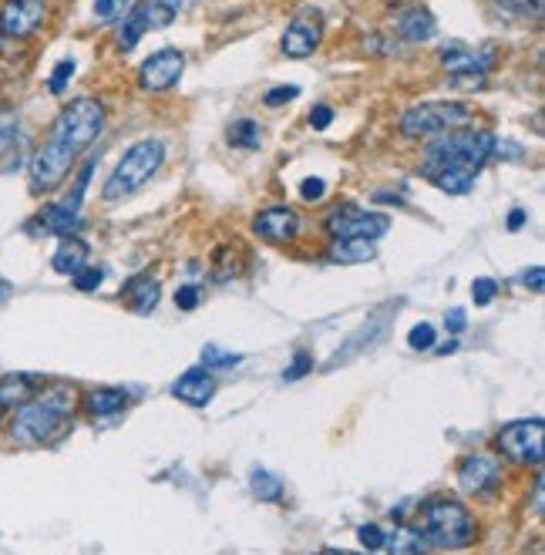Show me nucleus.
<instances>
[{
	"label": "nucleus",
	"mask_w": 545,
	"mask_h": 555,
	"mask_svg": "<svg viewBox=\"0 0 545 555\" xmlns=\"http://www.w3.org/2000/svg\"><path fill=\"white\" fill-rule=\"evenodd\" d=\"M71 280H75V290H81V293H95L98 286H101V280H105V270H98V266H85V270L75 273Z\"/></svg>",
	"instance_id": "obj_33"
},
{
	"label": "nucleus",
	"mask_w": 545,
	"mask_h": 555,
	"mask_svg": "<svg viewBox=\"0 0 545 555\" xmlns=\"http://www.w3.org/2000/svg\"><path fill=\"white\" fill-rule=\"evenodd\" d=\"M441 64L451 74V81L461 88H482L485 85V74L498 64V51L488 44V48H468V44H448L441 51Z\"/></svg>",
	"instance_id": "obj_8"
},
{
	"label": "nucleus",
	"mask_w": 545,
	"mask_h": 555,
	"mask_svg": "<svg viewBox=\"0 0 545 555\" xmlns=\"http://www.w3.org/2000/svg\"><path fill=\"white\" fill-rule=\"evenodd\" d=\"M313 555H360V552H340V549H323V552H313Z\"/></svg>",
	"instance_id": "obj_46"
},
{
	"label": "nucleus",
	"mask_w": 545,
	"mask_h": 555,
	"mask_svg": "<svg viewBox=\"0 0 545 555\" xmlns=\"http://www.w3.org/2000/svg\"><path fill=\"white\" fill-rule=\"evenodd\" d=\"M414 529L424 535V542H428L431 549H441V552L468 549V545L478 539L475 515L468 512L465 502L448 498V495L424 498L418 508V522H414Z\"/></svg>",
	"instance_id": "obj_3"
},
{
	"label": "nucleus",
	"mask_w": 545,
	"mask_h": 555,
	"mask_svg": "<svg viewBox=\"0 0 545 555\" xmlns=\"http://www.w3.org/2000/svg\"><path fill=\"white\" fill-rule=\"evenodd\" d=\"M434 31H438V21H434V14L428 7H408V11H401V17H397V34L408 44L431 41Z\"/></svg>",
	"instance_id": "obj_18"
},
{
	"label": "nucleus",
	"mask_w": 545,
	"mask_h": 555,
	"mask_svg": "<svg viewBox=\"0 0 545 555\" xmlns=\"http://www.w3.org/2000/svg\"><path fill=\"white\" fill-rule=\"evenodd\" d=\"M542 431L545 424L542 418H529V421H512L498 431L495 448L519 468H542Z\"/></svg>",
	"instance_id": "obj_7"
},
{
	"label": "nucleus",
	"mask_w": 545,
	"mask_h": 555,
	"mask_svg": "<svg viewBox=\"0 0 545 555\" xmlns=\"http://www.w3.org/2000/svg\"><path fill=\"white\" fill-rule=\"evenodd\" d=\"M159 296H162V286H159V280H155L152 273L132 276V280L122 286V300L135 313H152L155 307H159Z\"/></svg>",
	"instance_id": "obj_17"
},
{
	"label": "nucleus",
	"mask_w": 545,
	"mask_h": 555,
	"mask_svg": "<svg viewBox=\"0 0 545 555\" xmlns=\"http://www.w3.org/2000/svg\"><path fill=\"white\" fill-rule=\"evenodd\" d=\"M525 219H529V216H525V209H512V212H508V233H519V229L525 226Z\"/></svg>",
	"instance_id": "obj_43"
},
{
	"label": "nucleus",
	"mask_w": 545,
	"mask_h": 555,
	"mask_svg": "<svg viewBox=\"0 0 545 555\" xmlns=\"http://www.w3.org/2000/svg\"><path fill=\"white\" fill-rule=\"evenodd\" d=\"M128 404V394L118 391V387H95V391L85 394V414L88 418H112V414H122Z\"/></svg>",
	"instance_id": "obj_20"
},
{
	"label": "nucleus",
	"mask_w": 545,
	"mask_h": 555,
	"mask_svg": "<svg viewBox=\"0 0 545 555\" xmlns=\"http://www.w3.org/2000/svg\"><path fill=\"white\" fill-rule=\"evenodd\" d=\"M330 122H334V108L330 105H313L310 108V128L323 132V128H330Z\"/></svg>",
	"instance_id": "obj_40"
},
{
	"label": "nucleus",
	"mask_w": 545,
	"mask_h": 555,
	"mask_svg": "<svg viewBox=\"0 0 545 555\" xmlns=\"http://www.w3.org/2000/svg\"><path fill=\"white\" fill-rule=\"evenodd\" d=\"M182 71H186V54L179 48H162L138 68V88L145 95H162V91H172L179 85Z\"/></svg>",
	"instance_id": "obj_10"
},
{
	"label": "nucleus",
	"mask_w": 545,
	"mask_h": 555,
	"mask_svg": "<svg viewBox=\"0 0 545 555\" xmlns=\"http://www.w3.org/2000/svg\"><path fill=\"white\" fill-rule=\"evenodd\" d=\"M323 196H327V182L317 179V175H310V179H303V182H300V199H307V202H320Z\"/></svg>",
	"instance_id": "obj_36"
},
{
	"label": "nucleus",
	"mask_w": 545,
	"mask_h": 555,
	"mask_svg": "<svg viewBox=\"0 0 545 555\" xmlns=\"http://www.w3.org/2000/svg\"><path fill=\"white\" fill-rule=\"evenodd\" d=\"M71 78H75V61H58V68H54L48 78V91L51 95H61Z\"/></svg>",
	"instance_id": "obj_32"
},
{
	"label": "nucleus",
	"mask_w": 545,
	"mask_h": 555,
	"mask_svg": "<svg viewBox=\"0 0 545 555\" xmlns=\"http://www.w3.org/2000/svg\"><path fill=\"white\" fill-rule=\"evenodd\" d=\"M297 95H300V88H297V85H280V88H273L263 101H266V105H270V108H280V105H286V101H293Z\"/></svg>",
	"instance_id": "obj_39"
},
{
	"label": "nucleus",
	"mask_w": 545,
	"mask_h": 555,
	"mask_svg": "<svg viewBox=\"0 0 545 555\" xmlns=\"http://www.w3.org/2000/svg\"><path fill=\"white\" fill-rule=\"evenodd\" d=\"M495 152V135L482 132V128H455V132L434 135L428 145H424V165L421 169H441V165H451V169H465L471 175H478L488 165Z\"/></svg>",
	"instance_id": "obj_4"
},
{
	"label": "nucleus",
	"mask_w": 545,
	"mask_h": 555,
	"mask_svg": "<svg viewBox=\"0 0 545 555\" xmlns=\"http://www.w3.org/2000/svg\"><path fill=\"white\" fill-rule=\"evenodd\" d=\"M495 11L502 17H512V21H535L542 11V0H492Z\"/></svg>",
	"instance_id": "obj_27"
},
{
	"label": "nucleus",
	"mask_w": 545,
	"mask_h": 555,
	"mask_svg": "<svg viewBox=\"0 0 545 555\" xmlns=\"http://www.w3.org/2000/svg\"><path fill=\"white\" fill-rule=\"evenodd\" d=\"M542 280H545V270H542V266H532V270L522 273V283L532 286V290H542Z\"/></svg>",
	"instance_id": "obj_42"
},
{
	"label": "nucleus",
	"mask_w": 545,
	"mask_h": 555,
	"mask_svg": "<svg viewBox=\"0 0 545 555\" xmlns=\"http://www.w3.org/2000/svg\"><path fill=\"white\" fill-rule=\"evenodd\" d=\"M88 256H91V249H88L85 239L61 236V243H58V249H54V256H51V270L61 273V276H75V273H81L88 266Z\"/></svg>",
	"instance_id": "obj_16"
},
{
	"label": "nucleus",
	"mask_w": 545,
	"mask_h": 555,
	"mask_svg": "<svg viewBox=\"0 0 545 555\" xmlns=\"http://www.w3.org/2000/svg\"><path fill=\"white\" fill-rule=\"evenodd\" d=\"M149 31V21H145L142 7L132 4V11L122 17V31H118V48L125 54H132L138 48V41H142V34Z\"/></svg>",
	"instance_id": "obj_24"
},
{
	"label": "nucleus",
	"mask_w": 545,
	"mask_h": 555,
	"mask_svg": "<svg viewBox=\"0 0 545 555\" xmlns=\"http://www.w3.org/2000/svg\"><path fill=\"white\" fill-rule=\"evenodd\" d=\"M175 307L179 310H196L199 307V286H179L175 290Z\"/></svg>",
	"instance_id": "obj_38"
},
{
	"label": "nucleus",
	"mask_w": 545,
	"mask_h": 555,
	"mask_svg": "<svg viewBox=\"0 0 545 555\" xmlns=\"http://www.w3.org/2000/svg\"><path fill=\"white\" fill-rule=\"evenodd\" d=\"M532 512L542 518V471L535 475V492H532Z\"/></svg>",
	"instance_id": "obj_44"
},
{
	"label": "nucleus",
	"mask_w": 545,
	"mask_h": 555,
	"mask_svg": "<svg viewBox=\"0 0 545 555\" xmlns=\"http://www.w3.org/2000/svg\"><path fill=\"white\" fill-rule=\"evenodd\" d=\"M229 138H233L236 145H243V148H260L263 145V132H260V125H256L253 118L236 122L233 128H229Z\"/></svg>",
	"instance_id": "obj_28"
},
{
	"label": "nucleus",
	"mask_w": 545,
	"mask_h": 555,
	"mask_svg": "<svg viewBox=\"0 0 545 555\" xmlns=\"http://www.w3.org/2000/svg\"><path fill=\"white\" fill-rule=\"evenodd\" d=\"M172 397L192 407H206L216 397V377L209 374V367H192L172 384Z\"/></svg>",
	"instance_id": "obj_15"
},
{
	"label": "nucleus",
	"mask_w": 545,
	"mask_h": 555,
	"mask_svg": "<svg viewBox=\"0 0 545 555\" xmlns=\"http://www.w3.org/2000/svg\"><path fill=\"white\" fill-rule=\"evenodd\" d=\"M468 327V313L461 310V307H451L448 313H445V330L448 333H461Z\"/></svg>",
	"instance_id": "obj_41"
},
{
	"label": "nucleus",
	"mask_w": 545,
	"mask_h": 555,
	"mask_svg": "<svg viewBox=\"0 0 545 555\" xmlns=\"http://www.w3.org/2000/svg\"><path fill=\"white\" fill-rule=\"evenodd\" d=\"M4 414H7V407H4V404H0V418H4Z\"/></svg>",
	"instance_id": "obj_47"
},
{
	"label": "nucleus",
	"mask_w": 545,
	"mask_h": 555,
	"mask_svg": "<svg viewBox=\"0 0 545 555\" xmlns=\"http://www.w3.org/2000/svg\"><path fill=\"white\" fill-rule=\"evenodd\" d=\"M424 179H428L434 189H441L445 196H468L471 189H475V179L478 175H471L465 169H451V165H441V169H421Z\"/></svg>",
	"instance_id": "obj_19"
},
{
	"label": "nucleus",
	"mask_w": 545,
	"mask_h": 555,
	"mask_svg": "<svg viewBox=\"0 0 545 555\" xmlns=\"http://www.w3.org/2000/svg\"><path fill=\"white\" fill-rule=\"evenodd\" d=\"M300 226L303 222L290 206H270L253 219V233L260 236L263 243H273V246L293 243V239L300 236Z\"/></svg>",
	"instance_id": "obj_14"
},
{
	"label": "nucleus",
	"mask_w": 545,
	"mask_h": 555,
	"mask_svg": "<svg viewBox=\"0 0 545 555\" xmlns=\"http://www.w3.org/2000/svg\"><path fill=\"white\" fill-rule=\"evenodd\" d=\"M128 11H132V0H95V17L101 24L122 21Z\"/></svg>",
	"instance_id": "obj_29"
},
{
	"label": "nucleus",
	"mask_w": 545,
	"mask_h": 555,
	"mask_svg": "<svg viewBox=\"0 0 545 555\" xmlns=\"http://www.w3.org/2000/svg\"><path fill=\"white\" fill-rule=\"evenodd\" d=\"M239 354H229V350L216 347V344H206L202 347V367H236L239 364Z\"/></svg>",
	"instance_id": "obj_30"
},
{
	"label": "nucleus",
	"mask_w": 545,
	"mask_h": 555,
	"mask_svg": "<svg viewBox=\"0 0 545 555\" xmlns=\"http://www.w3.org/2000/svg\"><path fill=\"white\" fill-rule=\"evenodd\" d=\"M21 148V122L14 111H0V162H7V155H14Z\"/></svg>",
	"instance_id": "obj_25"
},
{
	"label": "nucleus",
	"mask_w": 545,
	"mask_h": 555,
	"mask_svg": "<svg viewBox=\"0 0 545 555\" xmlns=\"http://www.w3.org/2000/svg\"><path fill=\"white\" fill-rule=\"evenodd\" d=\"M327 256L340 266H357V263H371L377 249L371 239H334L327 246Z\"/></svg>",
	"instance_id": "obj_23"
},
{
	"label": "nucleus",
	"mask_w": 545,
	"mask_h": 555,
	"mask_svg": "<svg viewBox=\"0 0 545 555\" xmlns=\"http://www.w3.org/2000/svg\"><path fill=\"white\" fill-rule=\"evenodd\" d=\"M313 370V357L307 354V350H300L297 357H293V364L283 370V381H300V377H307Z\"/></svg>",
	"instance_id": "obj_35"
},
{
	"label": "nucleus",
	"mask_w": 545,
	"mask_h": 555,
	"mask_svg": "<svg viewBox=\"0 0 545 555\" xmlns=\"http://www.w3.org/2000/svg\"><path fill=\"white\" fill-rule=\"evenodd\" d=\"M408 344H411V350H431L434 344H438V333H434V327L431 323H414L411 327V333H408Z\"/></svg>",
	"instance_id": "obj_31"
},
{
	"label": "nucleus",
	"mask_w": 545,
	"mask_h": 555,
	"mask_svg": "<svg viewBox=\"0 0 545 555\" xmlns=\"http://www.w3.org/2000/svg\"><path fill=\"white\" fill-rule=\"evenodd\" d=\"M38 384L41 381L34 374H7V377H0V404H4L7 411H14V407H21L24 401H31V397L41 391Z\"/></svg>",
	"instance_id": "obj_21"
},
{
	"label": "nucleus",
	"mask_w": 545,
	"mask_h": 555,
	"mask_svg": "<svg viewBox=\"0 0 545 555\" xmlns=\"http://www.w3.org/2000/svg\"><path fill=\"white\" fill-rule=\"evenodd\" d=\"M108 111L98 98H75L68 101L58 118H54L48 138L38 145V152L31 155L27 175H31V192L34 196H51L68 182L71 169L91 145L98 142V135L105 132Z\"/></svg>",
	"instance_id": "obj_1"
},
{
	"label": "nucleus",
	"mask_w": 545,
	"mask_h": 555,
	"mask_svg": "<svg viewBox=\"0 0 545 555\" xmlns=\"http://www.w3.org/2000/svg\"><path fill=\"white\" fill-rule=\"evenodd\" d=\"M502 481V461L492 455H468L458 465V485L468 495H492Z\"/></svg>",
	"instance_id": "obj_13"
},
{
	"label": "nucleus",
	"mask_w": 545,
	"mask_h": 555,
	"mask_svg": "<svg viewBox=\"0 0 545 555\" xmlns=\"http://www.w3.org/2000/svg\"><path fill=\"white\" fill-rule=\"evenodd\" d=\"M465 125H471V108L465 101H421L404 111L397 132L404 138H434Z\"/></svg>",
	"instance_id": "obj_6"
},
{
	"label": "nucleus",
	"mask_w": 545,
	"mask_h": 555,
	"mask_svg": "<svg viewBox=\"0 0 545 555\" xmlns=\"http://www.w3.org/2000/svg\"><path fill=\"white\" fill-rule=\"evenodd\" d=\"M249 485H253L256 498H263V502H280L283 492H286L283 481L276 478V475H270L266 468H253V475H249Z\"/></svg>",
	"instance_id": "obj_26"
},
{
	"label": "nucleus",
	"mask_w": 545,
	"mask_h": 555,
	"mask_svg": "<svg viewBox=\"0 0 545 555\" xmlns=\"http://www.w3.org/2000/svg\"><path fill=\"white\" fill-rule=\"evenodd\" d=\"M48 4L44 0H4L0 4V37L7 41H27L41 31Z\"/></svg>",
	"instance_id": "obj_11"
},
{
	"label": "nucleus",
	"mask_w": 545,
	"mask_h": 555,
	"mask_svg": "<svg viewBox=\"0 0 545 555\" xmlns=\"http://www.w3.org/2000/svg\"><path fill=\"white\" fill-rule=\"evenodd\" d=\"M327 229L334 233V239H381L387 229H391V219L384 212H371L360 206H344L337 212H330Z\"/></svg>",
	"instance_id": "obj_9"
},
{
	"label": "nucleus",
	"mask_w": 545,
	"mask_h": 555,
	"mask_svg": "<svg viewBox=\"0 0 545 555\" xmlns=\"http://www.w3.org/2000/svg\"><path fill=\"white\" fill-rule=\"evenodd\" d=\"M381 549L387 555H424L428 552V542H424V535L414 525H394L391 532H384Z\"/></svg>",
	"instance_id": "obj_22"
},
{
	"label": "nucleus",
	"mask_w": 545,
	"mask_h": 555,
	"mask_svg": "<svg viewBox=\"0 0 545 555\" xmlns=\"http://www.w3.org/2000/svg\"><path fill=\"white\" fill-rule=\"evenodd\" d=\"M323 41V17L317 11H300L286 24L280 48L286 58H310Z\"/></svg>",
	"instance_id": "obj_12"
},
{
	"label": "nucleus",
	"mask_w": 545,
	"mask_h": 555,
	"mask_svg": "<svg viewBox=\"0 0 545 555\" xmlns=\"http://www.w3.org/2000/svg\"><path fill=\"white\" fill-rule=\"evenodd\" d=\"M152 4H159V7H162V11H169V14H175V11H179V4H182V0H152Z\"/></svg>",
	"instance_id": "obj_45"
},
{
	"label": "nucleus",
	"mask_w": 545,
	"mask_h": 555,
	"mask_svg": "<svg viewBox=\"0 0 545 555\" xmlns=\"http://www.w3.org/2000/svg\"><path fill=\"white\" fill-rule=\"evenodd\" d=\"M357 539H360V545H364V549H381V545H384V529H377V525H371V522H367V525H360V529H357Z\"/></svg>",
	"instance_id": "obj_37"
},
{
	"label": "nucleus",
	"mask_w": 545,
	"mask_h": 555,
	"mask_svg": "<svg viewBox=\"0 0 545 555\" xmlns=\"http://www.w3.org/2000/svg\"><path fill=\"white\" fill-rule=\"evenodd\" d=\"M498 296V283L488 280V276H482V280L471 283V300H475V307H488Z\"/></svg>",
	"instance_id": "obj_34"
},
{
	"label": "nucleus",
	"mask_w": 545,
	"mask_h": 555,
	"mask_svg": "<svg viewBox=\"0 0 545 555\" xmlns=\"http://www.w3.org/2000/svg\"><path fill=\"white\" fill-rule=\"evenodd\" d=\"M75 418V391L71 387H41L31 401L14 407L11 438L17 444H51L68 434Z\"/></svg>",
	"instance_id": "obj_2"
},
{
	"label": "nucleus",
	"mask_w": 545,
	"mask_h": 555,
	"mask_svg": "<svg viewBox=\"0 0 545 555\" xmlns=\"http://www.w3.org/2000/svg\"><path fill=\"white\" fill-rule=\"evenodd\" d=\"M162 162H165V142L162 138H142V142H135L122 155V162L115 165V172L108 175L105 189H101V199L118 202V199L135 196V192L162 169Z\"/></svg>",
	"instance_id": "obj_5"
}]
</instances>
